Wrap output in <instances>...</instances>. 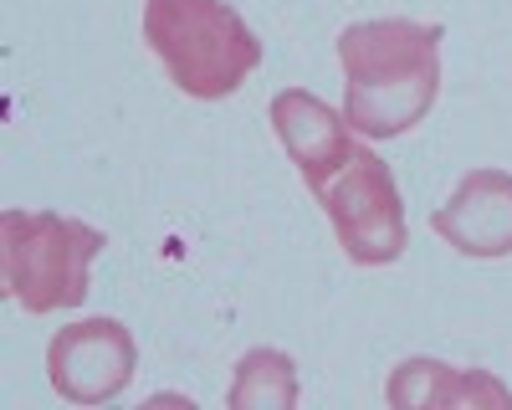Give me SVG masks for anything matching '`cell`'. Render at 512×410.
<instances>
[{"label":"cell","instance_id":"7a4b0ae2","mask_svg":"<svg viewBox=\"0 0 512 410\" xmlns=\"http://www.w3.org/2000/svg\"><path fill=\"white\" fill-rule=\"evenodd\" d=\"M144 41L169 82L200 103L231 98L262 67V41L226 0H144Z\"/></svg>","mask_w":512,"mask_h":410},{"label":"cell","instance_id":"277c9868","mask_svg":"<svg viewBox=\"0 0 512 410\" xmlns=\"http://www.w3.org/2000/svg\"><path fill=\"white\" fill-rule=\"evenodd\" d=\"M308 190L318 195L323 216L344 246V257L359 267H390L405 257V200L374 149L349 144L338 159L308 175Z\"/></svg>","mask_w":512,"mask_h":410},{"label":"cell","instance_id":"9c48e42d","mask_svg":"<svg viewBox=\"0 0 512 410\" xmlns=\"http://www.w3.org/2000/svg\"><path fill=\"white\" fill-rule=\"evenodd\" d=\"M231 410H292L297 405V369L282 349H246L236 359V380L226 395Z\"/></svg>","mask_w":512,"mask_h":410},{"label":"cell","instance_id":"8992f818","mask_svg":"<svg viewBox=\"0 0 512 410\" xmlns=\"http://www.w3.org/2000/svg\"><path fill=\"white\" fill-rule=\"evenodd\" d=\"M431 231L472 262L512 257V175L507 170L461 175L446 205L431 216Z\"/></svg>","mask_w":512,"mask_h":410},{"label":"cell","instance_id":"ba28073f","mask_svg":"<svg viewBox=\"0 0 512 410\" xmlns=\"http://www.w3.org/2000/svg\"><path fill=\"white\" fill-rule=\"evenodd\" d=\"M272 129H277L287 159L297 164V175H303V180L354 144L349 123L338 118L323 98H313V93H303V88H287V93L272 98Z\"/></svg>","mask_w":512,"mask_h":410},{"label":"cell","instance_id":"52a82bcc","mask_svg":"<svg viewBox=\"0 0 512 410\" xmlns=\"http://www.w3.org/2000/svg\"><path fill=\"white\" fill-rule=\"evenodd\" d=\"M384 400L400 405V410H512V390L487 375V369H456L446 359H431V354H415V359H400L390 369V385H384Z\"/></svg>","mask_w":512,"mask_h":410},{"label":"cell","instance_id":"6da1fadb","mask_svg":"<svg viewBox=\"0 0 512 410\" xmlns=\"http://www.w3.org/2000/svg\"><path fill=\"white\" fill-rule=\"evenodd\" d=\"M344 123L364 139H400L436 108L441 26L425 21H354L338 31Z\"/></svg>","mask_w":512,"mask_h":410},{"label":"cell","instance_id":"5b68a950","mask_svg":"<svg viewBox=\"0 0 512 410\" xmlns=\"http://www.w3.org/2000/svg\"><path fill=\"white\" fill-rule=\"evenodd\" d=\"M134 364H139L134 334L118 318H82L47 344L52 390L72 405L118 400L128 390V380H134Z\"/></svg>","mask_w":512,"mask_h":410},{"label":"cell","instance_id":"3957f363","mask_svg":"<svg viewBox=\"0 0 512 410\" xmlns=\"http://www.w3.org/2000/svg\"><path fill=\"white\" fill-rule=\"evenodd\" d=\"M108 236L62 211H6L0 216V282L26 313H57L88 298L93 257Z\"/></svg>","mask_w":512,"mask_h":410}]
</instances>
